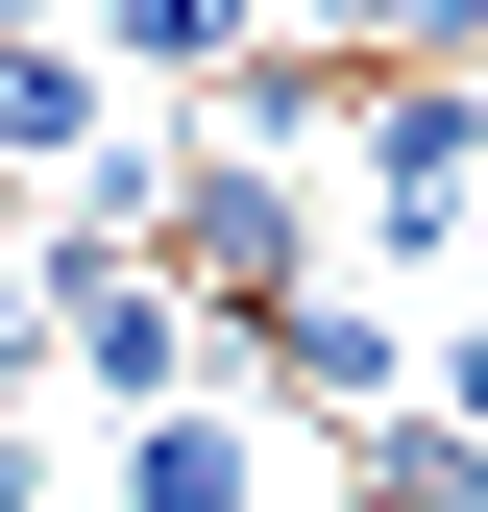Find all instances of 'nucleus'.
<instances>
[{"label": "nucleus", "instance_id": "nucleus-1", "mask_svg": "<svg viewBox=\"0 0 488 512\" xmlns=\"http://www.w3.org/2000/svg\"><path fill=\"white\" fill-rule=\"evenodd\" d=\"M342 220H366V269L464 244L488 220V74H366L342 98Z\"/></svg>", "mask_w": 488, "mask_h": 512}, {"label": "nucleus", "instance_id": "nucleus-2", "mask_svg": "<svg viewBox=\"0 0 488 512\" xmlns=\"http://www.w3.org/2000/svg\"><path fill=\"white\" fill-rule=\"evenodd\" d=\"M220 391H244V415H318V439H391V415H415V317L366 293V269H318L293 317L220 342Z\"/></svg>", "mask_w": 488, "mask_h": 512}, {"label": "nucleus", "instance_id": "nucleus-3", "mask_svg": "<svg viewBox=\"0 0 488 512\" xmlns=\"http://www.w3.org/2000/svg\"><path fill=\"white\" fill-rule=\"evenodd\" d=\"M122 512H293V488H269V415H244V391L122 415Z\"/></svg>", "mask_w": 488, "mask_h": 512}, {"label": "nucleus", "instance_id": "nucleus-4", "mask_svg": "<svg viewBox=\"0 0 488 512\" xmlns=\"http://www.w3.org/2000/svg\"><path fill=\"white\" fill-rule=\"evenodd\" d=\"M74 49H98V74H244L269 0H74Z\"/></svg>", "mask_w": 488, "mask_h": 512}, {"label": "nucleus", "instance_id": "nucleus-5", "mask_svg": "<svg viewBox=\"0 0 488 512\" xmlns=\"http://www.w3.org/2000/svg\"><path fill=\"white\" fill-rule=\"evenodd\" d=\"M318 512H488V439L391 415V439H342V488H318Z\"/></svg>", "mask_w": 488, "mask_h": 512}, {"label": "nucleus", "instance_id": "nucleus-6", "mask_svg": "<svg viewBox=\"0 0 488 512\" xmlns=\"http://www.w3.org/2000/svg\"><path fill=\"white\" fill-rule=\"evenodd\" d=\"M415 415H440V439H488V317H440V342H415Z\"/></svg>", "mask_w": 488, "mask_h": 512}, {"label": "nucleus", "instance_id": "nucleus-7", "mask_svg": "<svg viewBox=\"0 0 488 512\" xmlns=\"http://www.w3.org/2000/svg\"><path fill=\"white\" fill-rule=\"evenodd\" d=\"M0 512H49V415H0Z\"/></svg>", "mask_w": 488, "mask_h": 512}]
</instances>
